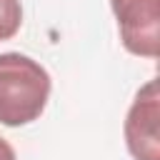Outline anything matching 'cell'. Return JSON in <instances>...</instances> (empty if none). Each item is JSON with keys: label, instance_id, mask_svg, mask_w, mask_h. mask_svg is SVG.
<instances>
[{"label": "cell", "instance_id": "2", "mask_svg": "<svg viewBox=\"0 0 160 160\" xmlns=\"http://www.w3.org/2000/svg\"><path fill=\"white\" fill-rule=\"evenodd\" d=\"M122 135L132 160H160V92L158 80H148L132 98L122 122Z\"/></svg>", "mask_w": 160, "mask_h": 160}, {"label": "cell", "instance_id": "5", "mask_svg": "<svg viewBox=\"0 0 160 160\" xmlns=\"http://www.w3.org/2000/svg\"><path fill=\"white\" fill-rule=\"evenodd\" d=\"M0 160H18V155H15L12 145H10L5 138H0Z\"/></svg>", "mask_w": 160, "mask_h": 160}, {"label": "cell", "instance_id": "1", "mask_svg": "<svg viewBox=\"0 0 160 160\" xmlns=\"http://www.w3.org/2000/svg\"><path fill=\"white\" fill-rule=\"evenodd\" d=\"M50 72L22 52H0V125L22 128L35 122L48 100Z\"/></svg>", "mask_w": 160, "mask_h": 160}, {"label": "cell", "instance_id": "3", "mask_svg": "<svg viewBox=\"0 0 160 160\" xmlns=\"http://www.w3.org/2000/svg\"><path fill=\"white\" fill-rule=\"evenodd\" d=\"M122 48L130 55L155 60L160 48V0H110Z\"/></svg>", "mask_w": 160, "mask_h": 160}, {"label": "cell", "instance_id": "4", "mask_svg": "<svg viewBox=\"0 0 160 160\" xmlns=\"http://www.w3.org/2000/svg\"><path fill=\"white\" fill-rule=\"evenodd\" d=\"M20 25H22L20 0H0V42L15 38Z\"/></svg>", "mask_w": 160, "mask_h": 160}]
</instances>
